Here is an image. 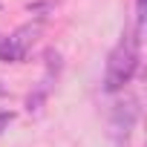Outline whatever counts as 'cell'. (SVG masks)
<instances>
[{"mask_svg":"<svg viewBox=\"0 0 147 147\" xmlns=\"http://www.w3.org/2000/svg\"><path fill=\"white\" fill-rule=\"evenodd\" d=\"M38 35H40V20L23 23L12 35H3V40H0V61H3V63H23L29 58Z\"/></svg>","mask_w":147,"mask_h":147,"instance_id":"cell-2","label":"cell"},{"mask_svg":"<svg viewBox=\"0 0 147 147\" xmlns=\"http://www.w3.org/2000/svg\"><path fill=\"white\" fill-rule=\"evenodd\" d=\"M0 40H3V32H0Z\"/></svg>","mask_w":147,"mask_h":147,"instance_id":"cell-8","label":"cell"},{"mask_svg":"<svg viewBox=\"0 0 147 147\" xmlns=\"http://www.w3.org/2000/svg\"><path fill=\"white\" fill-rule=\"evenodd\" d=\"M43 58H46V72H43V78L38 81V87L26 95V110H29V113H38V110L43 107V101H46L49 92L55 90V81H58V75H61V66H63L58 49H46Z\"/></svg>","mask_w":147,"mask_h":147,"instance_id":"cell-3","label":"cell"},{"mask_svg":"<svg viewBox=\"0 0 147 147\" xmlns=\"http://www.w3.org/2000/svg\"><path fill=\"white\" fill-rule=\"evenodd\" d=\"M136 121H138V98L124 95L121 101L113 104V113H110V130H113V138H115L118 144L127 141V136L133 133Z\"/></svg>","mask_w":147,"mask_h":147,"instance_id":"cell-4","label":"cell"},{"mask_svg":"<svg viewBox=\"0 0 147 147\" xmlns=\"http://www.w3.org/2000/svg\"><path fill=\"white\" fill-rule=\"evenodd\" d=\"M138 63H141V35L136 29H127L118 43L110 49L107 55V63H104V81H101V90L107 95H115L121 92L138 72Z\"/></svg>","mask_w":147,"mask_h":147,"instance_id":"cell-1","label":"cell"},{"mask_svg":"<svg viewBox=\"0 0 147 147\" xmlns=\"http://www.w3.org/2000/svg\"><path fill=\"white\" fill-rule=\"evenodd\" d=\"M0 95H6V87H0Z\"/></svg>","mask_w":147,"mask_h":147,"instance_id":"cell-7","label":"cell"},{"mask_svg":"<svg viewBox=\"0 0 147 147\" xmlns=\"http://www.w3.org/2000/svg\"><path fill=\"white\" fill-rule=\"evenodd\" d=\"M144 15H147V0H136V32H144Z\"/></svg>","mask_w":147,"mask_h":147,"instance_id":"cell-5","label":"cell"},{"mask_svg":"<svg viewBox=\"0 0 147 147\" xmlns=\"http://www.w3.org/2000/svg\"><path fill=\"white\" fill-rule=\"evenodd\" d=\"M12 121H15V113L12 110H0V136L12 127Z\"/></svg>","mask_w":147,"mask_h":147,"instance_id":"cell-6","label":"cell"}]
</instances>
